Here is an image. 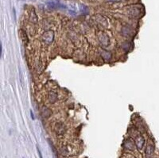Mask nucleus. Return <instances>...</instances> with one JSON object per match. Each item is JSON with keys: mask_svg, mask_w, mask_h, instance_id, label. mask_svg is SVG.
Wrapping results in <instances>:
<instances>
[{"mask_svg": "<svg viewBox=\"0 0 159 158\" xmlns=\"http://www.w3.org/2000/svg\"><path fill=\"white\" fill-rule=\"evenodd\" d=\"M54 39V33L52 30H48L45 32L42 35V40L46 45H50Z\"/></svg>", "mask_w": 159, "mask_h": 158, "instance_id": "nucleus-1", "label": "nucleus"}, {"mask_svg": "<svg viewBox=\"0 0 159 158\" xmlns=\"http://www.w3.org/2000/svg\"><path fill=\"white\" fill-rule=\"evenodd\" d=\"M145 144V139L142 135H138L135 138V145L139 149H142Z\"/></svg>", "mask_w": 159, "mask_h": 158, "instance_id": "nucleus-2", "label": "nucleus"}, {"mask_svg": "<svg viewBox=\"0 0 159 158\" xmlns=\"http://www.w3.org/2000/svg\"><path fill=\"white\" fill-rule=\"evenodd\" d=\"M100 41L101 43V45L103 46H107L109 45V38L107 35H104V34H101L100 36Z\"/></svg>", "mask_w": 159, "mask_h": 158, "instance_id": "nucleus-3", "label": "nucleus"}, {"mask_svg": "<svg viewBox=\"0 0 159 158\" xmlns=\"http://www.w3.org/2000/svg\"><path fill=\"white\" fill-rule=\"evenodd\" d=\"M64 131H65V126H64V124L57 123L56 125V132L57 134L61 135L64 133Z\"/></svg>", "mask_w": 159, "mask_h": 158, "instance_id": "nucleus-4", "label": "nucleus"}, {"mask_svg": "<svg viewBox=\"0 0 159 158\" xmlns=\"http://www.w3.org/2000/svg\"><path fill=\"white\" fill-rule=\"evenodd\" d=\"M153 151H154V147H153V145L149 144L146 146V156L147 157L151 156L152 154L153 153Z\"/></svg>", "mask_w": 159, "mask_h": 158, "instance_id": "nucleus-5", "label": "nucleus"}, {"mask_svg": "<svg viewBox=\"0 0 159 158\" xmlns=\"http://www.w3.org/2000/svg\"><path fill=\"white\" fill-rule=\"evenodd\" d=\"M49 100L50 103H54L57 100V95L54 91H50L49 93Z\"/></svg>", "mask_w": 159, "mask_h": 158, "instance_id": "nucleus-6", "label": "nucleus"}, {"mask_svg": "<svg viewBox=\"0 0 159 158\" xmlns=\"http://www.w3.org/2000/svg\"><path fill=\"white\" fill-rule=\"evenodd\" d=\"M41 114H42V116L44 118H49V116L51 115V111L49 110V108L46 107H44L42 108V111H41Z\"/></svg>", "mask_w": 159, "mask_h": 158, "instance_id": "nucleus-7", "label": "nucleus"}, {"mask_svg": "<svg viewBox=\"0 0 159 158\" xmlns=\"http://www.w3.org/2000/svg\"><path fill=\"white\" fill-rule=\"evenodd\" d=\"M125 147L129 150H134V141H132L131 140L128 139L126 141V144H125Z\"/></svg>", "mask_w": 159, "mask_h": 158, "instance_id": "nucleus-8", "label": "nucleus"}, {"mask_svg": "<svg viewBox=\"0 0 159 158\" xmlns=\"http://www.w3.org/2000/svg\"><path fill=\"white\" fill-rule=\"evenodd\" d=\"M49 145H51V148H52V149H53V153H54V154H55V155H57V151H56L55 148H54V146L53 145L52 142H49Z\"/></svg>", "mask_w": 159, "mask_h": 158, "instance_id": "nucleus-9", "label": "nucleus"}, {"mask_svg": "<svg viewBox=\"0 0 159 158\" xmlns=\"http://www.w3.org/2000/svg\"><path fill=\"white\" fill-rule=\"evenodd\" d=\"M37 152H38V154H39L40 158H43V157H42V155H41V150H40L39 147H38L37 145Z\"/></svg>", "mask_w": 159, "mask_h": 158, "instance_id": "nucleus-10", "label": "nucleus"}, {"mask_svg": "<svg viewBox=\"0 0 159 158\" xmlns=\"http://www.w3.org/2000/svg\"><path fill=\"white\" fill-rule=\"evenodd\" d=\"M30 115H31V117H32V119H33V120H34V114H33V112H32V111L30 112Z\"/></svg>", "mask_w": 159, "mask_h": 158, "instance_id": "nucleus-11", "label": "nucleus"}, {"mask_svg": "<svg viewBox=\"0 0 159 158\" xmlns=\"http://www.w3.org/2000/svg\"><path fill=\"white\" fill-rule=\"evenodd\" d=\"M1 56H3V45L1 43Z\"/></svg>", "mask_w": 159, "mask_h": 158, "instance_id": "nucleus-12", "label": "nucleus"}, {"mask_svg": "<svg viewBox=\"0 0 159 158\" xmlns=\"http://www.w3.org/2000/svg\"><path fill=\"white\" fill-rule=\"evenodd\" d=\"M108 2H117L119 0H107Z\"/></svg>", "mask_w": 159, "mask_h": 158, "instance_id": "nucleus-13", "label": "nucleus"}]
</instances>
